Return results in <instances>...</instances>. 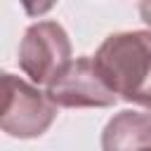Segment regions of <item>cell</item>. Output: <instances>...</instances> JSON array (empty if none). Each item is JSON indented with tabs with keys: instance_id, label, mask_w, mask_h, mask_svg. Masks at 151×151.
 <instances>
[{
	"instance_id": "2",
	"label": "cell",
	"mask_w": 151,
	"mask_h": 151,
	"mask_svg": "<svg viewBox=\"0 0 151 151\" xmlns=\"http://www.w3.org/2000/svg\"><path fill=\"white\" fill-rule=\"evenodd\" d=\"M54 118L50 99L17 80L12 73L2 78V130L14 137H35Z\"/></svg>"
},
{
	"instance_id": "5",
	"label": "cell",
	"mask_w": 151,
	"mask_h": 151,
	"mask_svg": "<svg viewBox=\"0 0 151 151\" xmlns=\"http://www.w3.org/2000/svg\"><path fill=\"white\" fill-rule=\"evenodd\" d=\"M139 9H142V14H144V17H146V21H149V24H151V5H142V7H139Z\"/></svg>"
},
{
	"instance_id": "1",
	"label": "cell",
	"mask_w": 151,
	"mask_h": 151,
	"mask_svg": "<svg viewBox=\"0 0 151 151\" xmlns=\"http://www.w3.org/2000/svg\"><path fill=\"white\" fill-rule=\"evenodd\" d=\"M92 61L113 94L151 106V33L111 35Z\"/></svg>"
},
{
	"instance_id": "3",
	"label": "cell",
	"mask_w": 151,
	"mask_h": 151,
	"mask_svg": "<svg viewBox=\"0 0 151 151\" xmlns=\"http://www.w3.org/2000/svg\"><path fill=\"white\" fill-rule=\"evenodd\" d=\"M68 40L61 26L52 21H42L33 28H28L24 42H21V68L35 80V83H54L68 61Z\"/></svg>"
},
{
	"instance_id": "4",
	"label": "cell",
	"mask_w": 151,
	"mask_h": 151,
	"mask_svg": "<svg viewBox=\"0 0 151 151\" xmlns=\"http://www.w3.org/2000/svg\"><path fill=\"white\" fill-rule=\"evenodd\" d=\"M47 99L61 106H109L116 101V94L97 73L94 61L83 57L68 64L64 73L50 83Z\"/></svg>"
}]
</instances>
